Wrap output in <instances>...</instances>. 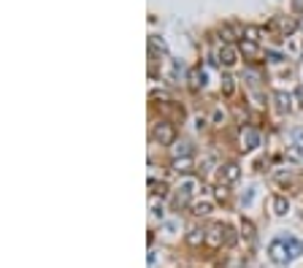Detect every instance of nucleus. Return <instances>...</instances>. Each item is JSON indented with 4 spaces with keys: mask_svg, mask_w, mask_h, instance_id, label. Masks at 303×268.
<instances>
[{
    "mask_svg": "<svg viewBox=\"0 0 303 268\" xmlns=\"http://www.w3.org/2000/svg\"><path fill=\"white\" fill-rule=\"evenodd\" d=\"M287 157H290V160H300V157H303L300 147H295V143H292V147H287Z\"/></svg>",
    "mask_w": 303,
    "mask_h": 268,
    "instance_id": "a211bd4d",
    "label": "nucleus"
},
{
    "mask_svg": "<svg viewBox=\"0 0 303 268\" xmlns=\"http://www.w3.org/2000/svg\"><path fill=\"white\" fill-rule=\"evenodd\" d=\"M187 81H189V90L198 92V90H203V84H206V73L201 68H192L189 76H187Z\"/></svg>",
    "mask_w": 303,
    "mask_h": 268,
    "instance_id": "7ed1b4c3",
    "label": "nucleus"
},
{
    "mask_svg": "<svg viewBox=\"0 0 303 268\" xmlns=\"http://www.w3.org/2000/svg\"><path fill=\"white\" fill-rule=\"evenodd\" d=\"M225 233H227V228L225 225H214L211 231H208V236H206V241L211 244V246H220L222 241H225Z\"/></svg>",
    "mask_w": 303,
    "mask_h": 268,
    "instance_id": "39448f33",
    "label": "nucleus"
},
{
    "mask_svg": "<svg viewBox=\"0 0 303 268\" xmlns=\"http://www.w3.org/2000/svg\"><path fill=\"white\" fill-rule=\"evenodd\" d=\"M174 171H176V174H189V171H192V157H179V160H174Z\"/></svg>",
    "mask_w": 303,
    "mask_h": 268,
    "instance_id": "9b49d317",
    "label": "nucleus"
},
{
    "mask_svg": "<svg viewBox=\"0 0 303 268\" xmlns=\"http://www.w3.org/2000/svg\"><path fill=\"white\" fill-rule=\"evenodd\" d=\"M271 209H273V214H287L290 212V203H287V198L284 195H273V200H271Z\"/></svg>",
    "mask_w": 303,
    "mask_h": 268,
    "instance_id": "6e6552de",
    "label": "nucleus"
},
{
    "mask_svg": "<svg viewBox=\"0 0 303 268\" xmlns=\"http://www.w3.org/2000/svg\"><path fill=\"white\" fill-rule=\"evenodd\" d=\"M235 57H239V52H235L230 44H225L222 49H220V63L225 65V68H230V65H235Z\"/></svg>",
    "mask_w": 303,
    "mask_h": 268,
    "instance_id": "423d86ee",
    "label": "nucleus"
},
{
    "mask_svg": "<svg viewBox=\"0 0 303 268\" xmlns=\"http://www.w3.org/2000/svg\"><path fill=\"white\" fill-rule=\"evenodd\" d=\"M273 100H276L279 111H292V98L287 92H276V95H273Z\"/></svg>",
    "mask_w": 303,
    "mask_h": 268,
    "instance_id": "1a4fd4ad",
    "label": "nucleus"
},
{
    "mask_svg": "<svg viewBox=\"0 0 303 268\" xmlns=\"http://www.w3.org/2000/svg\"><path fill=\"white\" fill-rule=\"evenodd\" d=\"M170 155H174V160H179V157H189V155H192V143H189V141H179V143H174V147H170Z\"/></svg>",
    "mask_w": 303,
    "mask_h": 268,
    "instance_id": "0eeeda50",
    "label": "nucleus"
},
{
    "mask_svg": "<svg viewBox=\"0 0 303 268\" xmlns=\"http://www.w3.org/2000/svg\"><path fill=\"white\" fill-rule=\"evenodd\" d=\"M203 241H206V231H203V228H192L189 236H187V244L198 246V244H203Z\"/></svg>",
    "mask_w": 303,
    "mask_h": 268,
    "instance_id": "f8f14e48",
    "label": "nucleus"
},
{
    "mask_svg": "<svg viewBox=\"0 0 303 268\" xmlns=\"http://www.w3.org/2000/svg\"><path fill=\"white\" fill-rule=\"evenodd\" d=\"M222 119H225V114H222L220 109H217V111H214V125H220V122H222Z\"/></svg>",
    "mask_w": 303,
    "mask_h": 268,
    "instance_id": "6ab92c4d",
    "label": "nucleus"
},
{
    "mask_svg": "<svg viewBox=\"0 0 303 268\" xmlns=\"http://www.w3.org/2000/svg\"><path fill=\"white\" fill-rule=\"evenodd\" d=\"M241 52H244V57L254 60V57L260 54V46H257V44H252V41H241Z\"/></svg>",
    "mask_w": 303,
    "mask_h": 268,
    "instance_id": "4468645a",
    "label": "nucleus"
},
{
    "mask_svg": "<svg viewBox=\"0 0 303 268\" xmlns=\"http://www.w3.org/2000/svg\"><path fill=\"white\" fill-rule=\"evenodd\" d=\"M233 90H235V84H233V76H222V92L225 95H233Z\"/></svg>",
    "mask_w": 303,
    "mask_h": 268,
    "instance_id": "dca6fc26",
    "label": "nucleus"
},
{
    "mask_svg": "<svg viewBox=\"0 0 303 268\" xmlns=\"http://www.w3.org/2000/svg\"><path fill=\"white\" fill-rule=\"evenodd\" d=\"M220 176H222L225 184H230V181H235V179L241 176V171H239V166H235V162H225V166L220 168Z\"/></svg>",
    "mask_w": 303,
    "mask_h": 268,
    "instance_id": "20e7f679",
    "label": "nucleus"
},
{
    "mask_svg": "<svg viewBox=\"0 0 303 268\" xmlns=\"http://www.w3.org/2000/svg\"><path fill=\"white\" fill-rule=\"evenodd\" d=\"M257 141H260L257 130H252V128H244V130H241V149H244V152L254 149V147H257Z\"/></svg>",
    "mask_w": 303,
    "mask_h": 268,
    "instance_id": "f03ea898",
    "label": "nucleus"
},
{
    "mask_svg": "<svg viewBox=\"0 0 303 268\" xmlns=\"http://www.w3.org/2000/svg\"><path fill=\"white\" fill-rule=\"evenodd\" d=\"M155 138H157V143H174L176 141V128L170 125V122H160V125L155 128Z\"/></svg>",
    "mask_w": 303,
    "mask_h": 268,
    "instance_id": "f257e3e1",
    "label": "nucleus"
},
{
    "mask_svg": "<svg viewBox=\"0 0 303 268\" xmlns=\"http://www.w3.org/2000/svg\"><path fill=\"white\" fill-rule=\"evenodd\" d=\"M244 35H246V41L257 44V41H260V27H254V25H246V27H244Z\"/></svg>",
    "mask_w": 303,
    "mask_h": 268,
    "instance_id": "2eb2a0df",
    "label": "nucleus"
},
{
    "mask_svg": "<svg viewBox=\"0 0 303 268\" xmlns=\"http://www.w3.org/2000/svg\"><path fill=\"white\" fill-rule=\"evenodd\" d=\"M227 195H230L227 184H217V187H214V198H217V200H227Z\"/></svg>",
    "mask_w": 303,
    "mask_h": 268,
    "instance_id": "f3484780",
    "label": "nucleus"
},
{
    "mask_svg": "<svg viewBox=\"0 0 303 268\" xmlns=\"http://www.w3.org/2000/svg\"><path fill=\"white\" fill-rule=\"evenodd\" d=\"M271 257H273V263H284V260H287V255H284V241H273L271 244Z\"/></svg>",
    "mask_w": 303,
    "mask_h": 268,
    "instance_id": "9d476101",
    "label": "nucleus"
},
{
    "mask_svg": "<svg viewBox=\"0 0 303 268\" xmlns=\"http://www.w3.org/2000/svg\"><path fill=\"white\" fill-rule=\"evenodd\" d=\"M192 214L195 217H208L211 214V203H208V200H198V203H192Z\"/></svg>",
    "mask_w": 303,
    "mask_h": 268,
    "instance_id": "ddd939ff",
    "label": "nucleus"
}]
</instances>
